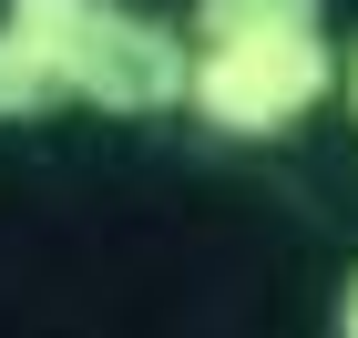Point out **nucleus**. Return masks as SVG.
<instances>
[{
	"label": "nucleus",
	"mask_w": 358,
	"mask_h": 338,
	"mask_svg": "<svg viewBox=\"0 0 358 338\" xmlns=\"http://www.w3.org/2000/svg\"><path fill=\"white\" fill-rule=\"evenodd\" d=\"M62 113V83H52V62L31 52L21 31L0 21V123H52Z\"/></svg>",
	"instance_id": "obj_3"
},
{
	"label": "nucleus",
	"mask_w": 358,
	"mask_h": 338,
	"mask_svg": "<svg viewBox=\"0 0 358 338\" xmlns=\"http://www.w3.org/2000/svg\"><path fill=\"white\" fill-rule=\"evenodd\" d=\"M338 103H348V134H358V41L338 52Z\"/></svg>",
	"instance_id": "obj_4"
},
{
	"label": "nucleus",
	"mask_w": 358,
	"mask_h": 338,
	"mask_svg": "<svg viewBox=\"0 0 358 338\" xmlns=\"http://www.w3.org/2000/svg\"><path fill=\"white\" fill-rule=\"evenodd\" d=\"M338 338H358V267H348V287H338Z\"/></svg>",
	"instance_id": "obj_5"
},
{
	"label": "nucleus",
	"mask_w": 358,
	"mask_h": 338,
	"mask_svg": "<svg viewBox=\"0 0 358 338\" xmlns=\"http://www.w3.org/2000/svg\"><path fill=\"white\" fill-rule=\"evenodd\" d=\"M0 21L52 62L62 103H92L113 123L185 113V21H154L134 0H0Z\"/></svg>",
	"instance_id": "obj_2"
},
{
	"label": "nucleus",
	"mask_w": 358,
	"mask_h": 338,
	"mask_svg": "<svg viewBox=\"0 0 358 338\" xmlns=\"http://www.w3.org/2000/svg\"><path fill=\"white\" fill-rule=\"evenodd\" d=\"M338 103L328 0H185V113L215 143H287Z\"/></svg>",
	"instance_id": "obj_1"
}]
</instances>
